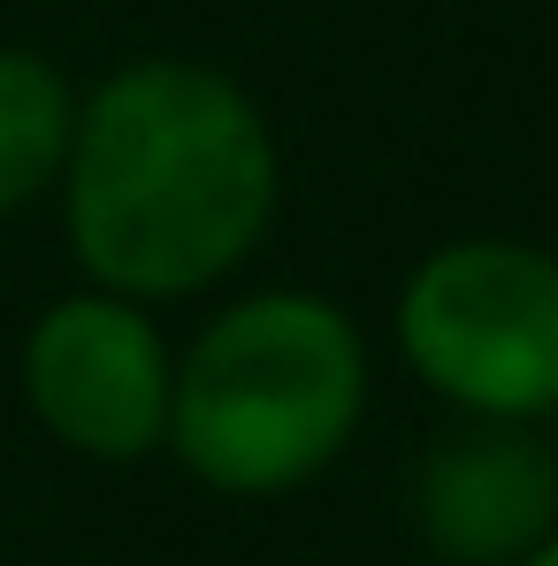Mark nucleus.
<instances>
[{"instance_id": "nucleus-1", "label": "nucleus", "mask_w": 558, "mask_h": 566, "mask_svg": "<svg viewBox=\"0 0 558 566\" xmlns=\"http://www.w3.org/2000/svg\"><path fill=\"white\" fill-rule=\"evenodd\" d=\"M62 230L85 283L138 306L238 276L283 199L276 130L230 70L146 54L77 99Z\"/></svg>"}, {"instance_id": "nucleus-2", "label": "nucleus", "mask_w": 558, "mask_h": 566, "mask_svg": "<svg viewBox=\"0 0 558 566\" xmlns=\"http://www.w3.org/2000/svg\"><path fill=\"white\" fill-rule=\"evenodd\" d=\"M368 413V337L322 291H253L222 306L177 360L169 452L214 497L306 490Z\"/></svg>"}, {"instance_id": "nucleus-3", "label": "nucleus", "mask_w": 558, "mask_h": 566, "mask_svg": "<svg viewBox=\"0 0 558 566\" xmlns=\"http://www.w3.org/2000/svg\"><path fill=\"white\" fill-rule=\"evenodd\" d=\"M398 353L452 413H558V253L528 238H452L398 291Z\"/></svg>"}, {"instance_id": "nucleus-4", "label": "nucleus", "mask_w": 558, "mask_h": 566, "mask_svg": "<svg viewBox=\"0 0 558 566\" xmlns=\"http://www.w3.org/2000/svg\"><path fill=\"white\" fill-rule=\"evenodd\" d=\"M177 353L161 322L123 291H70L23 337V406L39 429L85 460L130 468L169 437Z\"/></svg>"}, {"instance_id": "nucleus-5", "label": "nucleus", "mask_w": 558, "mask_h": 566, "mask_svg": "<svg viewBox=\"0 0 558 566\" xmlns=\"http://www.w3.org/2000/svg\"><path fill=\"white\" fill-rule=\"evenodd\" d=\"M413 528L444 566H513L558 528V452L536 421L444 429L413 474Z\"/></svg>"}, {"instance_id": "nucleus-6", "label": "nucleus", "mask_w": 558, "mask_h": 566, "mask_svg": "<svg viewBox=\"0 0 558 566\" xmlns=\"http://www.w3.org/2000/svg\"><path fill=\"white\" fill-rule=\"evenodd\" d=\"M77 93L39 46H0V214L62 185Z\"/></svg>"}, {"instance_id": "nucleus-7", "label": "nucleus", "mask_w": 558, "mask_h": 566, "mask_svg": "<svg viewBox=\"0 0 558 566\" xmlns=\"http://www.w3.org/2000/svg\"><path fill=\"white\" fill-rule=\"evenodd\" d=\"M513 566H558V528H551V536H544V544H536V552H520V559H513Z\"/></svg>"}]
</instances>
